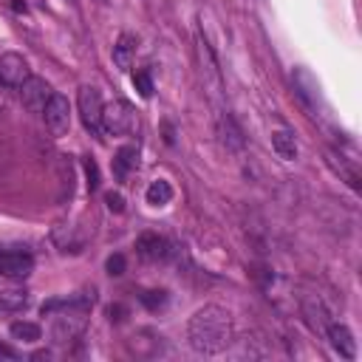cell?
<instances>
[{
	"label": "cell",
	"instance_id": "25",
	"mask_svg": "<svg viewBox=\"0 0 362 362\" xmlns=\"http://www.w3.org/2000/svg\"><path fill=\"white\" fill-rule=\"evenodd\" d=\"M85 176H88V187L91 190L100 187V167H96L93 159H85Z\"/></svg>",
	"mask_w": 362,
	"mask_h": 362
},
{
	"label": "cell",
	"instance_id": "1",
	"mask_svg": "<svg viewBox=\"0 0 362 362\" xmlns=\"http://www.w3.org/2000/svg\"><path fill=\"white\" fill-rule=\"evenodd\" d=\"M235 340V326H232V315L221 306H204L187 323V343L196 354L204 357H215L224 354Z\"/></svg>",
	"mask_w": 362,
	"mask_h": 362
},
{
	"label": "cell",
	"instance_id": "14",
	"mask_svg": "<svg viewBox=\"0 0 362 362\" xmlns=\"http://www.w3.org/2000/svg\"><path fill=\"white\" fill-rule=\"evenodd\" d=\"M303 317H306V323L311 328L323 331V334H326V326L331 323V317H328L326 306L320 303V297H303Z\"/></svg>",
	"mask_w": 362,
	"mask_h": 362
},
{
	"label": "cell",
	"instance_id": "18",
	"mask_svg": "<svg viewBox=\"0 0 362 362\" xmlns=\"http://www.w3.org/2000/svg\"><path fill=\"white\" fill-rule=\"evenodd\" d=\"M29 292L26 289H3V292H0V308L3 311H23L29 306Z\"/></svg>",
	"mask_w": 362,
	"mask_h": 362
},
{
	"label": "cell",
	"instance_id": "24",
	"mask_svg": "<svg viewBox=\"0 0 362 362\" xmlns=\"http://www.w3.org/2000/svg\"><path fill=\"white\" fill-rule=\"evenodd\" d=\"M105 204H108V210L116 212V215L125 212V199H122V192H113V190L105 192Z\"/></svg>",
	"mask_w": 362,
	"mask_h": 362
},
{
	"label": "cell",
	"instance_id": "22",
	"mask_svg": "<svg viewBox=\"0 0 362 362\" xmlns=\"http://www.w3.org/2000/svg\"><path fill=\"white\" fill-rule=\"evenodd\" d=\"M139 300H142L144 306H148L150 311H156L159 306H164V303H167V292H161V289L156 292V289H153V292H142V295H139Z\"/></svg>",
	"mask_w": 362,
	"mask_h": 362
},
{
	"label": "cell",
	"instance_id": "6",
	"mask_svg": "<svg viewBox=\"0 0 362 362\" xmlns=\"http://www.w3.org/2000/svg\"><path fill=\"white\" fill-rule=\"evenodd\" d=\"M43 119H45V128L52 131V136H65L71 128V105L63 93H52V100L45 102L43 108Z\"/></svg>",
	"mask_w": 362,
	"mask_h": 362
},
{
	"label": "cell",
	"instance_id": "15",
	"mask_svg": "<svg viewBox=\"0 0 362 362\" xmlns=\"http://www.w3.org/2000/svg\"><path fill=\"white\" fill-rule=\"evenodd\" d=\"M272 150H275L278 159H283V161H295L297 153H300L295 133H292V131H275V133H272Z\"/></svg>",
	"mask_w": 362,
	"mask_h": 362
},
{
	"label": "cell",
	"instance_id": "10",
	"mask_svg": "<svg viewBox=\"0 0 362 362\" xmlns=\"http://www.w3.org/2000/svg\"><path fill=\"white\" fill-rule=\"evenodd\" d=\"M52 85H48L45 80H40V77H29L26 82L20 85V100H23V105H26L29 111H34V113H43V108H45V102L52 100Z\"/></svg>",
	"mask_w": 362,
	"mask_h": 362
},
{
	"label": "cell",
	"instance_id": "29",
	"mask_svg": "<svg viewBox=\"0 0 362 362\" xmlns=\"http://www.w3.org/2000/svg\"><path fill=\"white\" fill-rule=\"evenodd\" d=\"M32 359H52V351H34Z\"/></svg>",
	"mask_w": 362,
	"mask_h": 362
},
{
	"label": "cell",
	"instance_id": "5",
	"mask_svg": "<svg viewBox=\"0 0 362 362\" xmlns=\"http://www.w3.org/2000/svg\"><path fill=\"white\" fill-rule=\"evenodd\" d=\"M85 311L80 308H63L60 315L54 317V326H52V337H54V343L57 346H65L71 340H77V337L82 334L85 328Z\"/></svg>",
	"mask_w": 362,
	"mask_h": 362
},
{
	"label": "cell",
	"instance_id": "23",
	"mask_svg": "<svg viewBox=\"0 0 362 362\" xmlns=\"http://www.w3.org/2000/svg\"><path fill=\"white\" fill-rule=\"evenodd\" d=\"M125 267H128V263H125V255H111L108 260H105V269H108V275L111 278H119V275H125Z\"/></svg>",
	"mask_w": 362,
	"mask_h": 362
},
{
	"label": "cell",
	"instance_id": "4",
	"mask_svg": "<svg viewBox=\"0 0 362 362\" xmlns=\"http://www.w3.org/2000/svg\"><path fill=\"white\" fill-rule=\"evenodd\" d=\"M196 45H199V63H201V77H204V85L210 88L212 96H218L221 93V68H218V60H215V52H212V45L207 43V37L199 32L196 37Z\"/></svg>",
	"mask_w": 362,
	"mask_h": 362
},
{
	"label": "cell",
	"instance_id": "2",
	"mask_svg": "<svg viewBox=\"0 0 362 362\" xmlns=\"http://www.w3.org/2000/svg\"><path fill=\"white\" fill-rule=\"evenodd\" d=\"M136 128H139L136 111L125 100H116L102 108V131H108L111 136H131Z\"/></svg>",
	"mask_w": 362,
	"mask_h": 362
},
{
	"label": "cell",
	"instance_id": "17",
	"mask_svg": "<svg viewBox=\"0 0 362 362\" xmlns=\"http://www.w3.org/2000/svg\"><path fill=\"white\" fill-rule=\"evenodd\" d=\"M144 199H148L150 207H167V204L173 201V187H170V181H164V179L150 181L148 192H144Z\"/></svg>",
	"mask_w": 362,
	"mask_h": 362
},
{
	"label": "cell",
	"instance_id": "3",
	"mask_svg": "<svg viewBox=\"0 0 362 362\" xmlns=\"http://www.w3.org/2000/svg\"><path fill=\"white\" fill-rule=\"evenodd\" d=\"M77 108H80V119L85 131H91L93 136H102V96L96 88L91 85H82L80 93H77Z\"/></svg>",
	"mask_w": 362,
	"mask_h": 362
},
{
	"label": "cell",
	"instance_id": "26",
	"mask_svg": "<svg viewBox=\"0 0 362 362\" xmlns=\"http://www.w3.org/2000/svg\"><path fill=\"white\" fill-rule=\"evenodd\" d=\"M125 317H128V306H122V303L108 306V320H111V323H122Z\"/></svg>",
	"mask_w": 362,
	"mask_h": 362
},
{
	"label": "cell",
	"instance_id": "9",
	"mask_svg": "<svg viewBox=\"0 0 362 362\" xmlns=\"http://www.w3.org/2000/svg\"><path fill=\"white\" fill-rule=\"evenodd\" d=\"M34 272V258L29 252H0V275L9 280H26Z\"/></svg>",
	"mask_w": 362,
	"mask_h": 362
},
{
	"label": "cell",
	"instance_id": "27",
	"mask_svg": "<svg viewBox=\"0 0 362 362\" xmlns=\"http://www.w3.org/2000/svg\"><path fill=\"white\" fill-rule=\"evenodd\" d=\"M0 359H12V362H17L20 354H17L12 346H3V343H0Z\"/></svg>",
	"mask_w": 362,
	"mask_h": 362
},
{
	"label": "cell",
	"instance_id": "19",
	"mask_svg": "<svg viewBox=\"0 0 362 362\" xmlns=\"http://www.w3.org/2000/svg\"><path fill=\"white\" fill-rule=\"evenodd\" d=\"M133 167H136V148H122L113 156V176L119 181H125Z\"/></svg>",
	"mask_w": 362,
	"mask_h": 362
},
{
	"label": "cell",
	"instance_id": "11",
	"mask_svg": "<svg viewBox=\"0 0 362 362\" xmlns=\"http://www.w3.org/2000/svg\"><path fill=\"white\" fill-rule=\"evenodd\" d=\"M215 128H218L221 144H224V148H227L229 153H244V150H247L244 131L238 128V122L229 116V111H221V113H218V122H215Z\"/></svg>",
	"mask_w": 362,
	"mask_h": 362
},
{
	"label": "cell",
	"instance_id": "7",
	"mask_svg": "<svg viewBox=\"0 0 362 362\" xmlns=\"http://www.w3.org/2000/svg\"><path fill=\"white\" fill-rule=\"evenodd\" d=\"M29 77H32V68H29V63H26L23 54L9 52V54L0 57V82H3V85L20 88Z\"/></svg>",
	"mask_w": 362,
	"mask_h": 362
},
{
	"label": "cell",
	"instance_id": "16",
	"mask_svg": "<svg viewBox=\"0 0 362 362\" xmlns=\"http://www.w3.org/2000/svg\"><path fill=\"white\" fill-rule=\"evenodd\" d=\"M133 54H136V40H133V34H119V40L113 45V65L119 71H131Z\"/></svg>",
	"mask_w": 362,
	"mask_h": 362
},
{
	"label": "cell",
	"instance_id": "12",
	"mask_svg": "<svg viewBox=\"0 0 362 362\" xmlns=\"http://www.w3.org/2000/svg\"><path fill=\"white\" fill-rule=\"evenodd\" d=\"M326 337H328V343L331 348L340 354L343 359H357V340H354V334L346 323H328L326 326Z\"/></svg>",
	"mask_w": 362,
	"mask_h": 362
},
{
	"label": "cell",
	"instance_id": "21",
	"mask_svg": "<svg viewBox=\"0 0 362 362\" xmlns=\"http://www.w3.org/2000/svg\"><path fill=\"white\" fill-rule=\"evenodd\" d=\"M133 85L136 91L148 100V96H153V77H150V71H136L133 74Z\"/></svg>",
	"mask_w": 362,
	"mask_h": 362
},
{
	"label": "cell",
	"instance_id": "20",
	"mask_svg": "<svg viewBox=\"0 0 362 362\" xmlns=\"http://www.w3.org/2000/svg\"><path fill=\"white\" fill-rule=\"evenodd\" d=\"M9 334L14 337V340H23V343H37L43 337V328L37 323H29V320H17L9 326Z\"/></svg>",
	"mask_w": 362,
	"mask_h": 362
},
{
	"label": "cell",
	"instance_id": "28",
	"mask_svg": "<svg viewBox=\"0 0 362 362\" xmlns=\"http://www.w3.org/2000/svg\"><path fill=\"white\" fill-rule=\"evenodd\" d=\"M12 9H14L17 14H26V3H20V0H12Z\"/></svg>",
	"mask_w": 362,
	"mask_h": 362
},
{
	"label": "cell",
	"instance_id": "8",
	"mask_svg": "<svg viewBox=\"0 0 362 362\" xmlns=\"http://www.w3.org/2000/svg\"><path fill=\"white\" fill-rule=\"evenodd\" d=\"M136 255L148 263H161L170 258V240L156 235V232H142L136 238Z\"/></svg>",
	"mask_w": 362,
	"mask_h": 362
},
{
	"label": "cell",
	"instance_id": "13",
	"mask_svg": "<svg viewBox=\"0 0 362 362\" xmlns=\"http://www.w3.org/2000/svg\"><path fill=\"white\" fill-rule=\"evenodd\" d=\"M295 88L300 93V100L311 108V111H317L320 105V82L308 74L306 68H295Z\"/></svg>",
	"mask_w": 362,
	"mask_h": 362
}]
</instances>
